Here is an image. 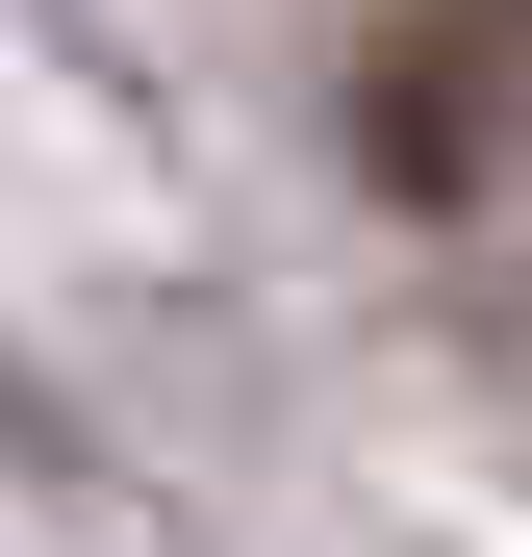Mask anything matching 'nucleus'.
<instances>
[{"mask_svg": "<svg viewBox=\"0 0 532 557\" xmlns=\"http://www.w3.org/2000/svg\"><path fill=\"white\" fill-rule=\"evenodd\" d=\"M355 152L406 177V203H482L532 152V0H381V51H355Z\"/></svg>", "mask_w": 532, "mask_h": 557, "instance_id": "f257e3e1", "label": "nucleus"}]
</instances>
